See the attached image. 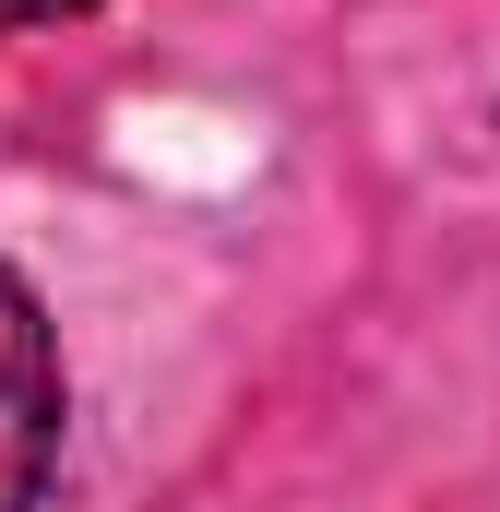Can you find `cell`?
<instances>
[{
	"instance_id": "6da1fadb",
	"label": "cell",
	"mask_w": 500,
	"mask_h": 512,
	"mask_svg": "<svg viewBox=\"0 0 500 512\" xmlns=\"http://www.w3.org/2000/svg\"><path fill=\"white\" fill-rule=\"evenodd\" d=\"M60 417H72V382H60V334L36 310V286L0 262V512L48 501V465H60Z\"/></svg>"
},
{
	"instance_id": "7a4b0ae2",
	"label": "cell",
	"mask_w": 500,
	"mask_h": 512,
	"mask_svg": "<svg viewBox=\"0 0 500 512\" xmlns=\"http://www.w3.org/2000/svg\"><path fill=\"white\" fill-rule=\"evenodd\" d=\"M72 12H96V0H0V36H36V24H72Z\"/></svg>"
}]
</instances>
